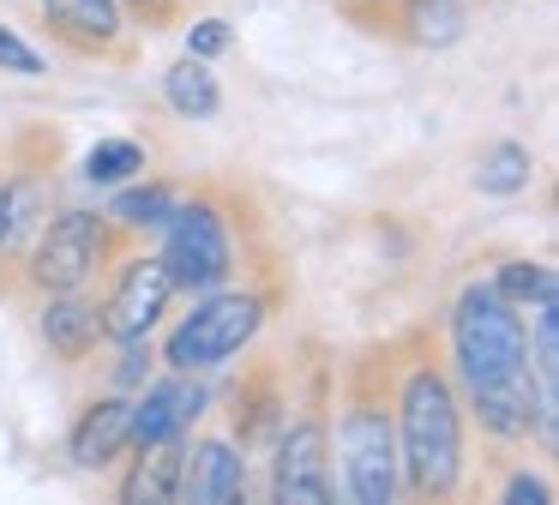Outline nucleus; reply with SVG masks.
Returning a JSON list of instances; mask_svg holds the SVG:
<instances>
[{
    "instance_id": "1",
    "label": "nucleus",
    "mask_w": 559,
    "mask_h": 505,
    "mask_svg": "<svg viewBox=\"0 0 559 505\" xmlns=\"http://www.w3.org/2000/svg\"><path fill=\"white\" fill-rule=\"evenodd\" d=\"M445 367L457 385L463 421H475L493 457H523L535 445V397L523 367V313L499 301L487 277L451 295L445 307Z\"/></svg>"
},
{
    "instance_id": "2",
    "label": "nucleus",
    "mask_w": 559,
    "mask_h": 505,
    "mask_svg": "<svg viewBox=\"0 0 559 505\" xmlns=\"http://www.w3.org/2000/svg\"><path fill=\"white\" fill-rule=\"evenodd\" d=\"M391 421H397L403 505H469V421L439 337L391 343Z\"/></svg>"
},
{
    "instance_id": "3",
    "label": "nucleus",
    "mask_w": 559,
    "mask_h": 505,
    "mask_svg": "<svg viewBox=\"0 0 559 505\" xmlns=\"http://www.w3.org/2000/svg\"><path fill=\"white\" fill-rule=\"evenodd\" d=\"M157 265L175 295H211L235 277L265 271V216L259 199L235 180H193L181 187L169 223L157 228Z\"/></svg>"
},
{
    "instance_id": "4",
    "label": "nucleus",
    "mask_w": 559,
    "mask_h": 505,
    "mask_svg": "<svg viewBox=\"0 0 559 505\" xmlns=\"http://www.w3.org/2000/svg\"><path fill=\"white\" fill-rule=\"evenodd\" d=\"M331 385V469L343 505H403L397 421H391V343H373L337 367Z\"/></svg>"
},
{
    "instance_id": "5",
    "label": "nucleus",
    "mask_w": 559,
    "mask_h": 505,
    "mask_svg": "<svg viewBox=\"0 0 559 505\" xmlns=\"http://www.w3.org/2000/svg\"><path fill=\"white\" fill-rule=\"evenodd\" d=\"M277 301H283L277 271H253V277H235V283L211 289V295H193V307L169 325V337L157 349L163 367L169 373H211V367L241 361L265 337Z\"/></svg>"
},
{
    "instance_id": "6",
    "label": "nucleus",
    "mask_w": 559,
    "mask_h": 505,
    "mask_svg": "<svg viewBox=\"0 0 559 505\" xmlns=\"http://www.w3.org/2000/svg\"><path fill=\"white\" fill-rule=\"evenodd\" d=\"M127 247H133V240H127V228L109 223V211H97V204H61V211L43 223V235L31 240V252L19 259L13 295L31 289L37 301H49V295L97 289Z\"/></svg>"
},
{
    "instance_id": "7",
    "label": "nucleus",
    "mask_w": 559,
    "mask_h": 505,
    "mask_svg": "<svg viewBox=\"0 0 559 505\" xmlns=\"http://www.w3.org/2000/svg\"><path fill=\"white\" fill-rule=\"evenodd\" d=\"M265 500L271 505H343L337 469H331V367L301 385L289 421L265 451Z\"/></svg>"
},
{
    "instance_id": "8",
    "label": "nucleus",
    "mask_w": 559,
    "mask_h": 505,
    "mask_svg": "<svg viewBox=\"0 0 559 505\" xmlns=\"http://www.w3.org/2000/svg\"><path fill=\"white\" fill-rule=\"evenodd\" d=\"M97 289H103L97 313H103V343L109 349L151 337L163 319H169V307H175V289H169V277H163L157 252H139V247H127Z\"/></svg>"
},
{
    "instance_id": "9",
    "label": "nucleus",
    "mask_w": 559,
    "mask_h": 505,
    "mask_svg": "<svg viewBox=\"0 0 559 505\" xmlns=\"http://www.w3.org/2000/svg\"><path fill=\"white\" fill-rule=\"evenodd\" d=\"M31 12H37L43 36L73 60H97V67L139 60V31L121 12V0H31Z\"/></svg>"
},
{
    "instance_id": "10",
    "label": "nucleus",
    "mask_w": 559,
    "mask_h": 505,
    "mask_svg": "<svg viewBox=\"0 0 559 505\" xmlns=\"http://www.w3.org/2000/svg\"><path fill=\"white\" fill-rule=\"evenodd\" d=\"M289 403H295V385H283V367L271 355H253L229 379V391H223V421H229L223 439L241 457L271 451V439H277L283 421H289Z\"/></svg>"
},
{
    "instance_id": "11",
    "label": "nucleus",
    "mask_w": 559,
    "mask_h": 505,
    "mask_svg": "<svg viewBox=\"0 0 559 505\" xmlns=\"http://www.w3.org/2000/svg\"><path fill=\"white\" fill-rule=\"evenodd\" d=\"M211 409V385L205 373H163L127 409V451L145 445H169V439H193L199 415Z\"/></svg>"
},
{
    "instance_id": "12",
    "label": "nucleus",
    "mask_w": 559,
    "mask_h": 505,
    "mask_svg": "<svg viewBox=\"0 0 559 505\" xmlns=\"http://www.w3.org/2000/svg\"><path fill=\"white\" fill-rule=\"evenodd\" d=\"M247 493H259L253 457H241L223 433L181 445V505H241Z\"/></svg>"
},
{
    "instance_id": "13",
    "label": "nucleus",
    "mask_w": 559,
    "mask_h": 505,
    "mask_svg": "<svg viewBox=\"0 0 559 505\" xmlns=\"http://www.w3.org/2000/svg\"><path fill=\"white\" fill-rule=\"evenodd\" d=\"M37 337H43V355L55 367L79 373L97 361L103 343V313H97V289H79V295H49L37 313Z\"/></svg>"
},
{
    "instance_id": "14",
    "label": "nucleus",
    "mask_w": 559,
    "mask_h": 505,
    "mask_svg": "<svg viewBox=\"0 0 559 505\" xmlns=\"http://www.w3.org/2000/svg\"><path fill=\"white\" fill-rule=\"evenodd\" d=\"M127 409H133V397L121 391L91 397L73 415V427H67V463L85 469V475H109L127 457Z\"/></svg>"
},
{
    "instance_id": "15",
    "label": "nucleus",
    "mask_w": 559,
    "mask_h": 505,
    "mask_svg": "<svg viewBox=\"0 0 559 505\" xmlns=\"http://www.w3.org/2000/svg\"><path fill=\"white\" fill-rule=\"evenodd\" d=\"M181 445H145V451H127V469L115 481V505H181Z\"/></svg>"
},
{
    "instance_id": "16",
    "label": "nucleus",
    "mask_w": 559,
    "mask_h": 505,
    "mask_svg": "<svg viewBox=\"0 0 559 505\" xmlns=\"http://www.w3.org/2000/svg\"><path fill=\"white\" fill-rule=\"evenodd\" d=\"M463 24H469L463 0H397L385 36L403 43V48H427V55H439V48H451L463 36Z\"/></svg>"
},
{
    "instance_id": "17",
    "label": "nucleus",
    "mask_w": 559,
    "mask_h": 505,
    "mask_svg": "<svg viewBox=\"0 0 559 505\" xmlns=\"http://www.w3.org/2000/svg\"><path fill=\"white\" fill-rule=\"evenodd\" d=\"M163 103H169V115L181 120H211L223 108V84L217 72H211V60H169V72H163Z\"/></svg>"
},
{
    "instance_id": "18",
    "label": "nucleus",
    "mask_w": 559,
    "mask_h": 505,
    "mask_svg": "<svg viewBox=\"0 0 559 505\" xmlns=\"http://www.w3.org/2000/svg\"><path fill=\"white\" fill-rule=\"evenodd\" d=\"M175 199H181V180H127L109 192V223L127 235H145V228L169 223Z\"/></svg>"
},
{
    "instance_id": "19",
    "label": "nucleus",
    "mask_w": 559,
    "mask_h": 505,
    "mask_svg": "<svg viewBox=\"0 0 559 505\" xmlns=\"http://www.w3.org/2000/svg\"><path fill=\"white\" fill-rule=\"evenodd\" d=\"M530 175H535L530 144L493 139V144L481 151V163H475V192H487V199H518V192L530 187Z\"/></svg>"
},
{
    "instance_id": "20",
    "label": "nucleus",
    "mask_w": 559,
    "mask_h": 505,
    "mask_svg": "<svg viewBox=\"0 0 559 505\" xmlns=\"http://www.w3.org/2000/svg\"><path fill=\"white\" fill-rule=\"evenodd\" d=\"M487 283H493V289H499V301H511L518 313H530V307H547V301H559V277H554V265L506 259V265H493V271H487Z\"/></svg>"
},
{
    "instance_id": "21",
    "label": "nucleus",
    "mask_w": 559,
    "mask_h": 505,
    "mask_svg": "<svg viewBox=\"0 0 559 505\" xmlns=\"http://www.w3.org/2000/svg\"><path fill=\"white\" fill-rule=\"evenodd\" d=\"M139 175H145V144L139 139H97L85 151V180L103 192L127 187V180H139Z\"/></svg>"
},
{
    "instance_id": "22",
    "label": "nucleus",
    "mask_w": 559,
    "mask_h": 505,
    "mask_svg": "<svg viewBox=\"0 0 559 505\" xmlns=\"http://www.w3.org/2000/svg\"><path fill=\"white\" fill-rule=\"evenodd\" d=\"M487 505H554V481L530 457H511L499 481H487Z\"/></svg>"
},
{
    "instance_id": "23",
    "label": "nucleus",
    "mask_w": 559,
    "mask_h": 505,
    "mask_svg": "<svg viewBox=\"0 0 559 505\" xmlns=\"http://www.w3.org/2000/svg\"><path fill=\"white\" fill-rule=\"evenodd\" d=\"M187 24V55H193V60H223V55H229V48H235V24L229 19H223V12H205V19H181Z\"/></svg>"
},
{
    "instance_id": "24",
    "label": "nucleus",
    "mask_w": 559,
    "mask_h": 505,
    "mask_svg": "<svg viewBox=\"0 0 559 505\" xmlns=\"http://www.w3.org/2000/svg\"><path fill=\"white\" fill-rule=\"evenodd\" d=\"M121 349V361H115V391L133 397L151 385V367H157V349H151V337H139V343H115Z\"/></svg>"
},
{
    "instance_id": "25",
    "label": "nucleus",
    "mask_w": 559,
    "mask_h": 505,
    "mask_svg": "<svg viewBox=\"0 0 559 505\" xmlns=\"http://www.w3.org/2000/svg\"><path fill=\"white\" fill-rule=\"evenodd\" d=\"M0 72H19V79H43V72H49V55H43V48H31L19 31H7V24H0Z\"/></svg>"
},
{
    "instance_id": "26",
    "label": "nucleus",
    "mask_w": 559,
    "mask_h": 505,
    "mask_svg": "<svg viewBox=\"0 0 559 505\" xmlns=\"http://www.w3.org/2000/svg\"><path fill=\"white\" fill-rule=\"evenodd\" d=\"M121 12L133 19V31H175L187 19V0H121Z\"/></svg>"
},
{
    "instance_id": "27",
    "label": "nucleus",
    "mask_w": 559,
    "mask_h": 505,
    "mask_svg": "<svg viewBox=\"0 0 559 505\" xmlns=\"http://www.w3.org/2000/svg\"><path fill=\"white\" fill-rule=\"evenodd\" d=\"M337 19H349L355 31H367V36H385V24H391V7L397 0H325Z\"/></svg>"
},
{
    "instance_id": "28",
    "label": "nucleus",
    "mask_w": 559,
    "mask_h": 505,
    "mask_svg": "<svg viewBox=\"0 0 559 505\" xmlns=\"http://www.w3.org/2000/svg\"><path fill=\"white\" fill-rule=\"evenodd\" d=\"M0 240H7V168H0Z\"/></svg>"
}]
</instances>
